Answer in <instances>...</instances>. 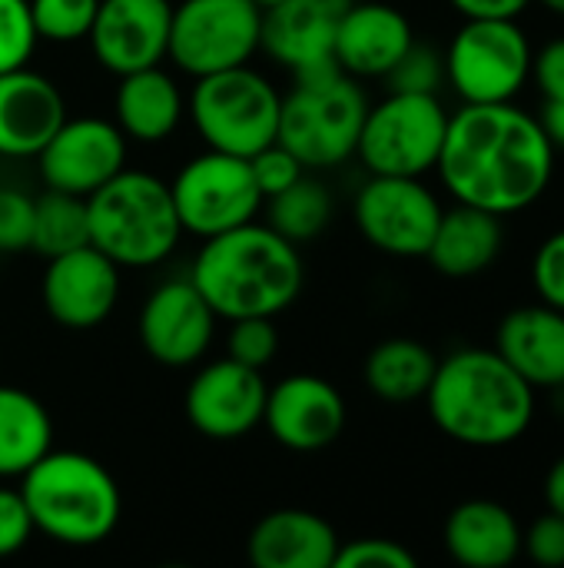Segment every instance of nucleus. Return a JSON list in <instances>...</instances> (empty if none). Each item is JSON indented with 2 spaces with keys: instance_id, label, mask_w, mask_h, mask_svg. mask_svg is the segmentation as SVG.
I'll return each instance as SVG.
<instances>
[{
  "instance_id": "c756f323",
  "label": "nucleus",
  "mask_w": 564,
  "mask_h": 568,
  "mask_svg": "<svg viewBox=\"0 0 564 568\" xmlns=\"http://www.w3.org/2000/svg\"><path fill=\"white\" fill-rule=\"evenodd\" d=\"M329 220H332V196L319 180H309L306 173L283 193L269 196L266 223L296 246L316 240L329 226Z\"/></svg>"
},
{
  "instance_id": "6ab92c4d",
  "label": "nucleus",
  "mask_w": 564,
  "mask_h": 568,
  "mask_svg": "<svg viewBox=\"0 0 564 568\" xmlns=\"http://www.w3.org/2000/svg\"><path fill=\"white\" fill-rule=\"evenodd\" d=\"M349 3L352 0H276L263 10L259 50L289 73L332 67L336 30Z\"/></svg>"
},
{
  "instance_id": "e433bc0d",
  "label": "nucleus",
  "mask_w": 564,
  "mask_h": 568,
  "mask_svg": "<svg viewBox=\"0 0 564 568\" xmlns=\"http://www.w3.org/2000/svg\"><path fill=\"white\" fill-rule=\"evenodd\" d=\"M332 568H416V556L396 539L339 542Z\"/></svg>"
},
{
  "instance_id": "423d86ee",
  "label": "nucleus",
  "mask_w": 564,
  "mask_h": 568,
  "mask_svg": "<svg viewBox=\"0 0 564 568\" xmlns=\"http://www.w3.org/2000/svg\"><path fill=\"white\" fill-rule=\"evenodd\" d=\"M293 90L279 100L276 140L306 170H329L356 156L369 100L346 70L319 67L293 73Z\"/></svg>"
},
{
  "instance_id": "5701e85b",
  "label": "nucleus",
  "mask_w": 564,
  "mask_h": 568,
  "mask_svg": "<svg viewBox=\"0 0 564 568\" xmlns=\"http://www.w3.org/2000/svg\"><path fill=\"white\" fill-rule=\"evenodd\" d=\"M336 552V529L309 509H276L263 516L246 542V556L256 568H332Z\"/></svg>"
},
{
  "instance_id": "1a4fd4ad",
  "label": "nucleus",
  "mask_w": 564,
  "mask_h": 568,
  "mask_svg": "<svg viewBox=\"0 0 564 568\" xmlns=\"http://www.w3.org/2000/svg\"><path fill=\"white\" fill-rule=\"evenodd\" d=\"M532 43L519 20L465 17L445 57V83L462 103H509L532 80Z\"/></svg>"
},
{
  "instance_id": "7c9ffc66",
  "label": "nucleus",
  "mask_w": 564,
  "mask_h": 568,
  "mask_svg": "<svg viewBox=\"0 0 564 568\" xmlns=\"http://www.w3.org/2000/svg\"><path fill=\"white\" fill-rule=\"evenodd\" d=\"M100 0H30L33 30L50 43H76L86 40Z\"/></svg>"
},
{
  "instance_id": "0eeeda50",
  "label": "nucleus",
  "mask_w": 564,
  "mask_h": 568,
  "mask_svg": "<svg viewBox=\"0 0 564 568\" xmlns=\"http://www.w3.org/2000/svg\"><path fill=\"white\" fill-rule=\"evenodd\" d=\"M283 93L249 63L196 77L189 120L209 150L253 156L276 140Z\"/></svg>"
},
{
  "instance_id": "a878e982",
  "label": "nucleus",
  "mask_w": 564,
  "mask_h": 568,
  "mask_svg": "<svg viewBox=\"0 0 564 568\" xmlns=\"http://www.w3.org/2000/svg\"><path fill=\"white\" fill-rule=\"evenodd\" d=\"M113 113H116L113 123L123 130L126 140L160 143L180 126L186 113V97L180 83L156 63L120 77Z\"/></svg>"
},
{
  "instance_id": "a211bd4d",
  "label": "nucleus",
  "mask_w": 564,
  "mask_h": 568,
  "mask_svg": "<svg viewBox=\"0 0 564 568\" xmlns=\"http://www.w3.org/2000/svg\"><path fill=\"white\" fill-rule=\"evenodd\" d=\"M170 20V0H100L86 40L96 63L106 73L123 77L166 60Z\"/></svg>"
},
{
  "instance_id": "39448f33",
  "label": "nucleus",
  "mask_w": 564,
  "mask_h": 568,
  "mask_svg": "<svg viewBox=\"0 0 564 568\" xmlns=\"http://www.w3.org/2000/svg\"><path fill=\"white\" fill-rule=\"evenodd\" d=\"M90 243L120 270H150L173 256L183 226L170 183L146 170H120L86 196Z\"/></svg>"
},
{
  "instance_id": "a18cd8bd",
  "label": "nucleus",
  "mask_w": 564,
  "mask_h": 568,
  "mask_svg": "<svg viewBox=\"0 0 564 568\" xmlns=\"http://www.w3.org/2000/svg\"><path fill=\"white\" fill-rule=\"evenodd\" d=\"M542 7H548L552 13H558V17H564V0H539Z\"/></svg>"
},
{
  "instance_id": "f03ea898",
  "label": "nucleus",
  "mask_w": 564,
  "mask_h": 568,
  "mask_svg": "<svg viewBox=\"0 0 564 568\" xmlns=\"http://www.w3.org/2000/svg\"><path fill=\"white\" fill-rule=\"evenodd\" d=\"M432 423L452 443L502 449L519 443L535 419V389L499 356L465 346L439 359L425 393Z\"/></svg>"
},
{
  "instance_id": "79ce46f5",
  "label": "nucleus",
  "mask_w": 564,
  "mask_h": 568,
  "mask_svg": "<svg viewBox=\"0 0 564 568\" xmlns=\"http://www.w3.org/2000/svg\"><path fill=\"white\" fill-rule=\"evenodd\" d=\"M462 17H499V20H519L529 3L535 0H449Z\"/></svg>"
},
{
  "instance_id": "b1692460",
  "label": "nucleus",
  "mask_w": 564,
  "mask_h": 568,
  "mask_svg": "<svg viewBox=\"0 0 564 568\" xmlns=\"http://www.w3.org/2000/svg\"><path fill=\"white\" fill-rule=\"evenodd\" d=\"M449 556L465 568H505L522 556V526L495 499L459 503L442 529Z\"/></svg>"
},
{
  "instance_id": "6e6552de",
  "label": "nucleus",
  "mask_w": 564,
  "mask_h": 568,
  "mask_svg": "<svg viewBox=\"0 0 564 568\" xmlns=\"http://www.w3.org/2000/svg\"><path fill=\"white\" fill-rule=\"evenodd\" d=\"M449 110L439 93H399L366 110L356 156L376 176H425L435 170Z\"/></svg>"
},
{
  "instance_id": "bb28decb",
  "label": "nucleus",
  "mask_w": 564,
  "mask_h": 568,
  "mask_svg": "<svg viewBox=\"0 0 564 568\" xmlns=\"http://www.w3.org/2000/svg\"><path fill=\"white\" fill-rule=\"evenodd\" d=\"M53 449L47 406L20 386H0V479H20Z\"/></svg>"
},
{
  "instance_id": "aec40b11",
  "label": "nucleus",
  "mask_w": 564,
  "mask_h": 568,
  "mask_svg": "<svg viewBox=\"0 0 564 568\" xmlns=\"http://www.w3.org/2000/svg\"><path fill=\"white\" fill-rule=\"evenodd\" d=\"M66 116L70 113L60 87L30 70V63L0 73V156H37Z\"/></svg>"
},
{
  "instance_id": "ea45409f",
  "label": "nucleus",
  "mask_w": 564,
  "mask_h": 568,
  "mask_svg": "<svg viewBox=\"0 0 564 568\" xmlns=\"http://www.w3.org/2000/svg\"><path fill=\"white\" fill-rule=\"evenodd\" d=\"M33 532L37 529H33V519H30V509H27L20 489L0 486V559H10L20 549H27Z\"/></svg>"
},
{
  "instance_id": "72a5a7b5",
  "label": "nucleus",
  "mask_w": 564,
  "mask_h": 568,
  "mask_svg": "<svg viewBox=\"0 0 564 568\" xmlns=\"http://www.w3.org/2000/svg\"><path fill=\"white\" fill-rule=\"evenodd\" d=\"M37 43L30 0H0V73L27 67Z\"/></svg>"
},
{
  "instance_id": "4be33fe9",
  "label": "nucleus",
  "mask_w": 564,
  "mask_h": 568,
  "mask_svg": "<svg viewBox=\"0 0 564 568\" xmlns=\"http://www.w3.org/2000/svg\"><path fill=\"white\" fill-rule=\"evenodd\" d=\"M499 356L532 386H564V313L555 306H522L512 310L495 333Z\"/></svg>"
},
{
  "instance_id": "dca6fc26",
  "label": "nucleus",
  "mask_w": 564,
  "mask_h": 568,
  "mask_svg": "<svg viewBox=\"0 0 564 568\" xmlns=\"http://www.w3.org/2000/svg\"><path fill=\"white\" fill-rule=\"evenodd\" d=\"M120 300V266L93 243L50 256L40 280V303L63 329L100 326Z\"/></svg>"
},
{
  "instance_id": "4468645a",
  "label": "nucleus",
  "mask_w": 564,
  "mask_h": 568,
  "mask_svg": "<svg viewBox=\"0 0 564 568\" xmlns=\"http://www.w3.org/2000/svg\"><path fill=\"white\" fill-rule=\"evenodd\" d=\"M33 160L47 190L86 200L126 166V136L106 116H66Z\"/></svg>"
},
{
  "instance_id": "c85d7f7f",
  "label": "nucleus",
  "mask_w": 564,
  "mask_h": 568,
  "mask_svg": "<svg viewBox=\"0 0 564 568\" xmlns=\"http://www.w3.org/2000/svg\"><path fill=\"white\" fill-rule=\"evenodd\" d=\"M86 243H90V220H86L83 196L63 190H47L33 196V233H30L33 253L50 260Z\"/></svg>"
},
{
  "instance_id": "2eb2a0df",
  "label": "nucleus",
  "mask_w": 564,
  "mask_h": 568,
  "mask_svg": "<svg viewBox=\"0 0 564 568\" xmlns=\"http://www.w3.org/2000/svg\"><path fill=\"white\" fill-rule=\"evenodd\" d=\"M263 369L243 366L229 356L206 363L186 386V419L189 426L216 443H233L263 426L266 409Z\"/></svg>"
},
{
  "instance_id": "f8f14e48",
  "label": "nucleus",
  "mask_w": 564,
  "mask_h": 568,
  "mask_svg": "<svg viewBox=\"0 0 564 568\" xmlns=\"http://www.w3.org/2000/svg\"><path fill=\"white\" fill-rule=\"evenodd\" d=\"M356 226L369 246L386 256L419 260L425 256L435 226L442 220L439 196L422 183V176H376L359 186L352 203Z\"/></svg>"
},
{
  "instance_id": "c9c22d12",
  "label": "nucleus",
  "mask_w": 564,
  "mask_h": 568,
  "mask_svg": "<svg viewBox=\"0 0 564 568\" xmlns=\"http://www.w3.org/2000/svg\"><path fill=\"white\" fill-rule=\"evenodd\" d=\"M249 166H253V176H256V186H259L263 200L283 193L286 186H293V183L306 173V166L296 160V153L286 150L279 140H273L269 146L256 150V153L249 156Z\"/></svg>"
},
{
  "instance_id": "4c0bfd02",
  "label": "nucleus",
  "mask_w": 564,
  "mask_h": 568,
  "mask_svg": "<svg viewBox=\"0 0 564 568\" xmlns=\"http://www.w3.org/2000/svg\"><path fill=\"white\" fill-rule=\"evenodd\" d=\"M532 283L545 306H555L564 313V230L552 233L539 246L532 260Z\"/></svg>"
},
{
  "instance_id": "c03bdc74",
  "label": "nucleus",
  "mask_w": 564,
  "mask_h": 568,
  "mask_svg": "<svg viewBox=\"0 0 564 568\" xmlns=\"http://www.w3.org/2000/svg\"><path fill=\"white\" fill-rule=\"evenodd\" d=\"M545 503H548L552 513L564 516V456L555 459V466L545 476Z\"/></svg>"
},
{
  "instance_id": "412c9836",
  "label": "nucleus",
  "mask_w": 564,
  "mask_h": 568,
  "mask_svg": "<svg viewBox=\"0 0 564 568\" xmlns=\"http://www.w3.org/2000/svg\"><path fill=\"white\" fill-rule=\"evenodd\" d=\"M416 33L409 17L382 0H352L339 20L332 57L349 77H386L412 47Z\"/></svg>"
},
{
  "instance_id": "473e14b6",
  "label": "nucleus",
  "mask_w": 564,
  "mask_h": 568,
  "mask_svg": "<svg viewBox=\"0 0 564 568\" xmlns=\"http://www.w3.org/2000/svg\"><path fill=\"white\" fill-rule=\"evenodd\" d=\"M279 353V329L273 323V316H243L229 323V336H226V356L253 366V369H266Z\"/></svg>"
},
{
  "instance_id": "393cba45",
  "label": "nucleus",
  "mask_w": 564,
  "mask_h": 568,
  "mask_svg": "<svg viewBox=\"0 0 564 568\" xmlns=\"http://www.w3.org/2000/svg\"><path fill=\"white\" fill-rule=\"evenodd\" d=\"M502 246H505L502 216L479 206L455 203L452 210H442L425 260L449 280H472L499 260Z\"/></svg>"
},
{
  "instance_id": "cd10ccee",
  "label": "nucleus",
  "mask_w": 564,
  "mask_h": 568,
  "mask_svg": "<svg viewBox=\"0 0 564 568\" xmlns=\"http://www.w3.org/2000/svg\"><path fill=\"white\" fill-rule=\"evenodd\" d=\"M435 366L439 359L425 343L409 336H392L369 349L362 376L369 393L379 396L382 403H416L425 399Z\"/></svg>"
},
{
  "instance_id": "9b49d317",
  "label": "nucleus",
  "mask_w": 564,
  "mask_h": 568,
  "mask_svg": "<svg viewBox=\"0 0 564 568\" xmlns=\"http://www.w3.org/2000/svg\"><path fill=\"white\" fill-rule=\"evenodd\" d=\"M259 37L263 7L256 0H180L170 20L166 60L196 80L249 63Z\"/></svg>"
},
{
  "instance_id": "9d476101",
  "label": "nucleus",
  "mask_w": 564,
  "mask_h": 568,
  "mask_svg": "<svg viewBox=\"0 0 564 568\" xmlns=\"http://www.w3.org/2000/svg\"><path fill=\"white\" fill-rule=\"evenodd\" d=\"M173 206L183 233L189 236H216L256 220L263 206V193L256 186L249 156L209 150L186 160L170 180Z\"/></svg>"
},
{
  "instance_id": "49530a36",
  "label": "nucleus",
  "mask_w": 564,
  "mask_h": 568,
  "mask_svg": "<svg viewBox=\"0 0 564 568\" xmlns=\"http://www.w3.org/2000/svg\"><path fill=\"white\" fill-rule=\"evenodd\" d=\"M256 3H259V7H263V10H266V7H273V3H276V0H256Z\"/></svg>"
},
{
  "instance_id": "20e7f679",
  "label": "nucleus",
  "mask_w": 564,
  "mask_h": 568,
  "mask_svg": "<svg viewBox=\"0 0 564 568\" xmlns=\"http://www.w3.org/2000/svg\"><path fill=\"white\" fill-rule=\"evenodd\" d=\"M20 496L33 529L50 542L86 549L113 536L123 496L113 473L76 449H50L20 476Z\"/></svg>"
},
{
  "instance_id": "a19ab883",
  "label": "nucleus",
  "mask_w": 564,
  "mask_h": 568,
  "mask_svg": "<svg viewBox=\"0 0 564 568\" xmlns=\"http://www.w3.org/2000/svg\"><path fill=\"white\" fill-rule=\"evenodd\" d=\"M532 80L545 100H564V37L532 53Z\"/></svg>"
},
{
  "instance_id": "f704fd0d",
  "label": "nucleus",
  "mask_w": 564,
  "mask_h": 568,
  "mask_svg": "<svg viewBox=\"0 0 564 568\" xmlns=\"http://www.w3.org/2000/svg\"><path fill=\"white\" fill-rule=\"evenodd\" d=\"M33 233V196L17 186H0V256L30 250Z\"/></svg>"
},
{
  "instance_id": "7ed1b4c3",
  "label": "nucleus",
  "mask_w": 564,
  "mask_h": 568,
  "mask_svg": "<svg viewBox=\"0 0 564 568\" xmlns=\"http://www.w3.org/2000/svg\"><path fill=\"white\" fill-rule=\"evenodd\" d=\"M189 280L226 323L243 316H279L302 293V256L296 243L279 236L269 223H243L236 230L206 236Z\"/></svg>"
},
{
  "instance_id": "58836bf2",
  "label": "nucleus",
  "mask_w": 564,
  "mask_h": 568,
  "mask_svg": "<svg viewBox=\"0 0 564 568\" xmlns=\"http://www.w3.org/2000/svg\"><path fill=\"white\" fill-rule=\"evenodd\" d=\"M522 549L525 556L542 568H562L564 566V516L558 513H545L539 516L529 532H522Z\"/></svg>"
},
{
  "instance_id": "f3484780",
  "label": "nucleus",
  "mask_w": 564,
  "mask_h": 568,
  "mask_svg": "<svg viewBox=\"0 0 564 568\" xmlns=\"http://www.w3.org/2000/svg\"><path fill=\"white\" fill-rule=\"evenodd\" d=\"M346 416V399L329 379L316 373H296L266 393L263 426L293 453H319L342 436Z\"/></svg>"
},
{
  "instance_id": "ddd939ff",
  "label": "nucleus",
  "mask_w": 564,
  "mask_h": 568,
  "mask_svg": "<svg viewBox=\"0 0 564 568\" xmlns=\"http://www.w3.org/2000/svg\"><path fill=\"white\" fill-rule=\"evenodd\" d=\"M216 313L189 276L160 283L140 310V343L146 356L170 369L196 366L216 336Z\"/></svg>"
},
{
  "instance_id": "37998d69",
  "label": "nucleus",
  "mask_w": 564,
  "mask_h": 568,
  "mask_svg": "<svg viewBox=\"0 0 564 568\" xmlns=\"http://www.w3.org/2000/svg\"><path fill=\"white\" fill-rule=\"evenodd\" d=\"M539 123H542L548 143L555 150H564V100H545V106L539 113Z\"/></svg>"
},
{
  "instance_id": "f257e3e1",
  "label": "nucleus",
  "mask_w": 564,
  "mask_h": 568,
  "mask_svg": "<svg viewBox=\"0 0 564 568\" xmlns=\"http://www.w3.org/2000/svg\"><path fill=\"white\" fill-rule=\"evenodd\" d=\"M555 153L539 116L512 100L462 103L459 113H449L435 170L455 203L512 216L545 196Z\"/></svg>"
},
{
  "instance_id": "2f4dec72",
  "label": "nucleus",
  "mask_w": 564,
  "mask_h": 568,
  "mask_svg": "<svg viewBox=\"0 0 564 568\" xmlns=\"http://www.w3.org/2000/svg\"><path fill=\"white\" fill-rule=\"evenodd\" d=\"M389 90L399 93H439L445 83V57L435 47L412 40V47L399 57V63L382 77Z\"/></svg>"
}]
</instances>
